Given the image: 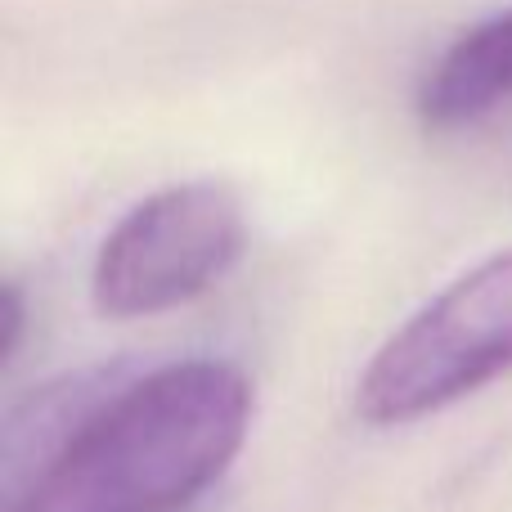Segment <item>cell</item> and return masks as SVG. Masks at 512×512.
Returning <instances> with one entry per match:
<instances>
[{
    "label": "cell",
    "mask_w": 512,
    "mask_h": 512,
    "mask_svg": "<svg viewBox=\"0 0 512 512\" xmlns=\"http://www.w3.org/2000/svg\"><path fill=\"white\" fill-rule=\"evenodd\" d=\"M252 382L185 360L122 382L5 512H185L239 459Z\"/></svg>",
    "instance_id": "1"
},
{
    "label": "cell",
    "mask_w": 512,
    "mask_h": 512,
    "mask_svg": "<svg viewBox=\"0 0 512 512\" xmlns=\"http://www.w3.org/2000/svg\"><path fill=\"white\" fill-rule=\"evenodd\" d=\"M512 369V248L441 288L378 346L355 382V414L373 427L418 423Z\"/></svg>",
    "instance_id": "2"
},
{
    "label": "cell",
    "mask_w": 512,
    "mask_h": 512,
    "mask_svg": "<svg viewBox=\"0 0 512 512\" xmlns=\"http://www.w3.org/2000/svg\"><path fill=\"white\" fill-rule=\"evenodd\" d=\"M248 248L243 198L225 180H185L135 203L95 256L90 297L108 319H149L203 297Z\"/></svg>",
    "instance_id": "3"
},
{
    "label": "cell",
    "mask_w": 512,
    "mask_h": 512,
    "mask_svg": "<svg viewBox=\"0 0 512 512\" xmlns=\"http://www.w3.org/2000/svg\"><path fill=\"white\" fill-rule=\"evenodd\" d=\"M512 99V5L454 36L418 86V117L454 131L490 117Z\"/></svg>",
    "instance_id": "4"
},
{
    "label": "cell",
    "mask_w": 512,
    "mask_h": 512,
    "mask_svg": "<svg viewBox=\"0 0 512 512\" xmlns=\"http://www.w3.org/2000/svg\"><path fill=\"white\" fill-rule=\"evenodd\" d=\"M0 315H5V328H0V360L14 364L18 346H23V324H27V297L14 279H9L5 292H0Z\"/></svg>",
    "instance_id": "5"
}]
</instances>
